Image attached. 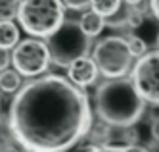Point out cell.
<instances>
[{
  "instance_id": "cell-16",
  "label": "cell",
  "mask_w": 159,
  "mask_h": 152,
  "mask_svg": "<svg viewBox=\"0 0 159 152\" xmlns=\"http://www.w3.org/2000/svg\"><path fill=\"white\" fill-rule=\"evenodd\" d=\"M61 2L71 10H83L90 4V0H61Z\"/></svg>"
},
{
  "instance_id": "cell-1",
  "label": "cell",
  "mask_w": 159,
  "mask_h": 152,
  "mask_svg": "<svg viewBox=\"0 0 159 152\" xmlns=\"http://www.w3.org/2000/svg\"><path fill=\"white\" fill-rule=\"evenodd\" d=\"M8 127L27 152H67L90 131L92 110L73 81L50 73L16 92Z\"/></svg>"
},
{
  "instance_id": "cell-17",
  "label": "cell",
  "mask_w": 159,
  "mask_h": 152,
  "mask_svg": "<svg viewBox=\"0 0 159 152\" xmlns=\"http://www.w3.org/2000/svg\"><path fill=\"white\" fill-rule=\"evenodd\" d=\"M10 64H12V54H8V50H0V71L8 69Z\"/></svg>"
},
{
  "instance_id": "cell-12",
  "label": "cell",
  "mask_w": 159,
  "mask_h": 152,
  "mask_svg": "<svg viewBox=\"0 0 159 152\" xmlns=\"http://www.w3.org/2000/svg\"><path fill=\"white\" fill-rule=\"evenodd\" d=\"M121 8V0H90V10L98 12L104 17L113 16Z\"/></svg>"
},
{
  "instance_id": "cell-21",
  "label": "cell",
  "mask_w": 159,
  "mask_h": 152,
  "mask_svg": "<svg viewBox=\"0 0 159 152\" xmlns=\"http://www.w3.org/2000/svg\"><path fill=\"white\" fill-rule=\"evenodd\" d=\"M0 152H19V150H17V148H14V146H10V145H6V146L0 148Z\"/></svg>"
},
{
  "instance_id": "cell-18",
  "label": "cell",
  "mask_w": 159,
  "mask_h": 152,
  "mask_svg": "<svg viewBox=\"0 0 159 152\" xmlns=\"http://www.w3.org/2000/svg\"><path fill=\"white\" fill-rule=\"evenodd\" d=\"M150 131H152V137L155 139V141L159 143V118H155L152 121V127H150Z\"/></svg>"
},
{
  "instance_id": "cell-14",
  "label": "cell",
  "mask_w": 159,
  "mask_h": 152,
  "mask_svg": "<svg viewBox=\"0 0 159 152\" xmlns=\"http://www.w3.org/2000/svg\"><path fill=\"white\" fill-rule=\"evenodd\" d=\"M127 41H129V48H130L132 56L140 58V56H144V54L148 52V44H146L144 39H140V37H136V35H132V37H129Z\"/></svg>"
},
{
  "instance_id": "cell-9",
  "label": "cell",
  "mask_w": 159,
  "mask_h": 152,
  "mask_svg": "<svg viewBox=\"0 0 159 152\" xmlns=\"http://www.w3.org/2000/svg\"><path fill=\"white\" fill-rule=\"evenodd\" d=\"M81 27H83V31L88 35L90 39L92 37H98V35L104 31V27H106V17L102 16V14H98V12H94V10H90V12H86V14H83V17H81Z\"/></svg>"
},
{
  "instance_id": "cell-10",
  "label": "cell",
  "mask_w": 159,
  "mask_h": 152,
  "mask_svg": "<svg viewBox=\"0 0 159 152\" xmlns=\"http://www.w3.org/2000/svg\"><path fill=\"white\" fill-rule=\"evenodd\" d=\"M19 42V29L14 21H0V50H10Z\"/></svg>"
},
{
  "instance_id": "cell-8",
  "label": "cell",
  "mask_w": 159,
  "mask_h": 152,
  "mask_svg": "<svg viewBox=\"0 0 159 152\" xmlns=\"http://www.w3.org/2000/svg\"><path fill=\"white\" fill-rule=\"evenodd\" d=\"M67 77H69V81H73L77 87L92 85L98 77V66L94 62V58L83 56V58H79V60H75L67 67Z\"/></svg>"
},
{
  "instance_id": "cell-5",
  "label": "cell",
  "mask_w": 159,
  "mask_h": 152,
  "mask_svg": "<svg viewBox=\"0 0 159 152\" xmlns=\"http://www.w3.org/2000/svg\"><path fill=\"white\" fill-rule=\"evenodd\" d=\"M94 62L98 66V71L107 77V79H117L125 77L129 73V69L132 66V52L129 48V41L125 37H111L102 39L94 46Z\"/></svg>"
},
{
  "instance_id": "cell-4",
  "label": "cell",
  "mask_w": 159,
  "mask_h": 152,
  "mask_svg": "<svg viewBox=\"0 0 159 152\" xmlns=\"http://www.w3.org/2000/svg\"><path fill=\"white\" fill-rule=\"evenodd\" d=\"M46 44L52 62L60 67H69L75 60L88 54L90 37L83 31L79 21H63L61 27L48 37Z\"/></svg>"
},
{
  "instance_id": "cell-7",
  "label": "cell",
  "mask_w": 159,
  "mask_h": 152,
  "mask_svg": "<svg viewBox=\"0 0 159 152\" xmlns=\"http://www.w3.org/2000/svg\"><path fill=\"white\" fill-rule=\"evenodd\" d=\"M130 79L146 102L159 106V50L140 56L132 67Z\"/></svg>"
},
{
  "instance_id": "cell-15",
  "label": "cell",
  "mask_w": 159,
  "mask_h": 152,
  "mask_svg": "<svg viewBox=\"0 0 159 152\" xmlns=\"http://www.w3.org/2000/svg\"><path fill=\"white\" fill-rule=\"evenodd\" d=\"M144 23V14L140 10H130L129 12V21H127V27H130V29H136V27H140Z\"/></svg>"
},
{
  "instance_id": "cell-23",
  "label": "cell",
  "mask_w": 159,
  "mask_h": 152,
  "mask_svg": "<svg viewBox=\"0 0 159 152\" xmlns=\"http://www.w3.org/2000/svg\"><path fill=\"white\" fill-rule=\"evenodd\" d=\"M155 41H157V46H159V33H157V39H155Z\"/></svg>"
},
{
  "instance_id": "cell-11",
  "label": "cell",
  "mask_w": 159,
  "mask_h": 152,
  "mask_svg": "<svg viewBox=\"0 0 159 152\" xmlns=\"http://www.w3.org/2000/svg\"><path fill=\"white\" fill-rule=\"evenodd\" d=\"M19 87H21V75H19V71L16 67L0 71V91L12 95V92L19 91Z\"/></svg>"
},
{
  "instance_id": "cell-6",
  "label": "cell",
  "mask_w": 159,
  "mask_h": 152,
  "mask_svg": "<svg viewBox=\"0 0 159 152\" xmlns=\"http://www.w3.org/2000/svg\"><path fill=\"white\" fill-rule=\"evenodd\" d=\"M50 50L48 44L39 39H25L19 41L14 46L12 52V64L19 71V75L25 77H37L48 69L50 64Z\"/></svg>"
},
{
  "instance_id": "cell-22",
  "label": "cell",
  "mask_w": 159,
  "mask_h": 152,
  "mask_svg": "<svg viewBox=\"0 0 159 152\" xmlns=\"http://www.w3.org/2000/svg\"><path fill=\"white\" fill-rule=\"evenodd\" d=\"M125 4L127 6H138V4H142V0H125Z\"/></svg>"
},
{
  "instance_id": "cell-19",
  "label": "cell",
  "mask_w": 159,
  "mask_h": 152,
  "mask_svg": "<svg viewBox=\"0 0 159 152\" xmlns=\"http://www.w3.org/2000/svg\"><path fill=\"white\" fill-rule=\"evenodd\" d=\"M100 152H146V150H140V148L132 146V148H127V150H113V148H102Z\"/></svg>"
},
{
  "instance_id": "cell-20",
  "label": "cell",
  "mask_w": 159,
  "mask_h": 152,
  "mask_svg": "<svg viewBox=\"0 0 159 152\" xmlns=\"http://www.w3.org/2000/svg\"><path fill=\"white\" fill-rule=\"evenodd\" d=\"M150 8L153 12V16L159 19V0H150Z\"/></svg>"
},
{
  "instance_id": "cell-3",
  "label": "cell",
  "mask_w": 159,
  "mask_h": 152,
  "mask_svg": "<svg viewBox=\"0 0 159 152\" xmlns=\"http://www.w3.org/2000/svg\"><path fill=\"white\" fill-rule=\"evenodd\" d=\"M17 19L33 37H50L65 21V4L61 0H21Z\"/></svg>"
},
{
  "instance_id": "cell-2",
  "label": "cell",
  "mask_w": 159,
  "mask_h": 152,
  "mask_svg": "<svg viewBox=\"0 0 159 152\" xmlns=\"http://www.w3.org/2000/svg\"><path fill=\"white\" fill-rule=\"evenodd\" d=\"M98 118L109 127H132L140 121L146 100L136 91L132 79L117 77L102 83L94 96Z\"/></svg>"
},
{
  "instance_id": "cell-13",
  "label": "cell",
  "mask_w": 159,
  "mask_h": 152,
  "mask_svg": "<svg viewBox=\"0 0 159 152\" xmlns=\"http://www.w3.org/2000/svg\"><path fill=\"white\" fill-rule=\"evenodd\" d=\"M19 0H0V21H12L17 16Z\"/></svg>"
}]
</instances>
